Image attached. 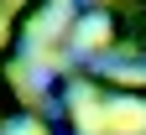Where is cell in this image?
Listing matches in <instances>:
<instances>
[{
	"mask_svg": "<svg viewBox=\"0 0 146 135\" xmlns=\"http://www.w3.org/2000/svg\"><path fill=\"white\" fill-rule=\"evenodd\" d=\"M84 120L89 125H104V130H146V109H131V104H120L115 114H104V120H99V114H84Z\"/></svg>",
	"mask_w": 146,
	"mask_h": 135,
	"instance_id": "1",
	"label": "cell"
}]
</instances>
